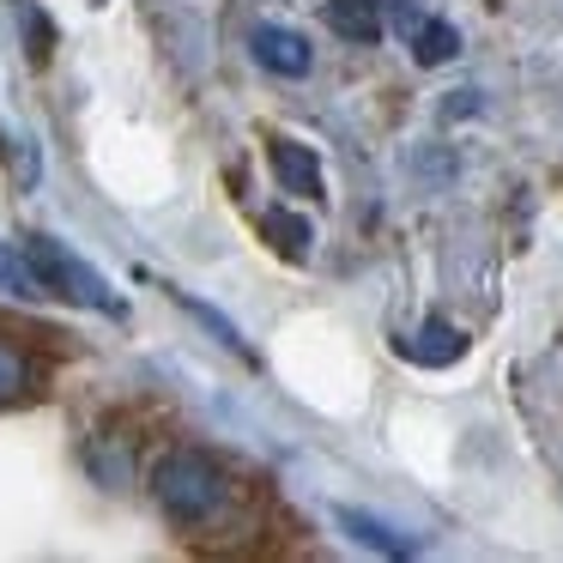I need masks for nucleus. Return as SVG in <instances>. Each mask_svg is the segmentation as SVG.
<instances>
[{
  "mask_svg": "<svg viewBox=\"0 0 563 563\" xmlns=\"http://www.w3.org/2000/svg\"><path fill=\"white\" fill-rule=\"evenodd\" d=\"M406 43H412V62L418 67H442V62H454V55H461L454 25H442V19H430V13L406 19Z\"/></svg>",
  "mask_w": 563,
  "mask_h": 563,
  "instance_id": "423d86ee",
  "label": "nucleus"
},
{
  "mask_svg": "<svg viewBox=\"0 0 563 563\" xmlns=\"http://www.w3.org/2000/svg\"><path fill=\"white\" fill-rule=\"evenodd\" d=\"M267 164H273V176H279L285 195H297V200H321V195H328V183H321V158L303 146V140L273 134L267 140Z\"/></svg>",
  "mask_w": 563,
  "mask_h": 563,
  "instance_id": "7ed1b4c3",
  "label": "nucleus"
},
{
  "mask_svg": "<svg viewBox=\"0 0 563 563\" xmlns=\"http://www.w3.org/2000/svg\"><path fill=\"white\" fill-rule=\"evenodd\" d=\"M25 255H31V267L43 273L49 297L86 303V309H98V316H122V297H115L110 285H103V273L91 267V261H79L74 249H62L55 236H25Z\"/></svg>",
  "mask_w": 563,
  "mask_h": 563,
  "instance_id": "f03ea898",
  "label": "nucleus"
},
{
  "mask_svg": "<svg viewBox=\"0 0 563 563\" xmlns=\"http://www.w3.org/2000/svg\"><path fill=\"white\" fill-rule=\"evenodd\" d=\"M340 527L357 539V545L382 551V558H406V551H412V539H400L388 521H376V515H364V509H340Z\"/></svg>",
  "mask_w": 563,
  "mask_h": 563,
  "instance_id": "1a4fd4ad",
  "label": "nucleus"
},
{
  "mask_svg": "<svg viewBox=\"0 0 563 563\" xmlns=\"http://www.w3.org/2000/svg\"><path fill=\"white\" fill-rule=\"evenodd\" d=\"M43 382L37 357L25 352V345H13L7 333H0V406H13V400H31Z\"/></svg>",
  "mask_w": 563,
  "mask_h": 563,
  "instance_id": "0eeeda50",
  "label": "nucleus"
},
{
  "mask_svg": "<svg viewBox=\"0 0 563 563\" xmlns=\"http://www.w3.org/2000/svg\"><path fill=\"white\" fill-rule=\"evenodd\" d=\"M249 49H255V62L267 67V74H279V79H303L309 67H316L309 37H303V31H291V25H255Z\"/></svg>",
  "mask_w": 563,
  "mask_h": 563,
  "instance_id": "20e7f679",
  "label": "nucleus"
},
{
  "mask_svg": "<svg viewBox=\"0 0 563 563\" xmlns=\"http://www.w3.org/2000/svg\"><path fill=\"white\" fill-rule=\"evenodd\" d=\"M461 352H466V333L454 328V321H424L412 340H400V357H406V364H424V369L454 364Z\"/></svg>",
  "mask_w": 563,
  "mask_h": 563,
  "instance_id": "39448f33",
  "label": "nucleus"
},
{
  "mask_svg": "<svg viewBox=\"0 0 563 563\" xmlns=\"http://www.w3.org/2000/svg\"><path fill=\"white\" fill-rule=\"evenodd\" d=\"M236 490L243 485L231 478V466L207 449H188V442L158 454V466H152V497H158L164 521L183 533H212L219 521H231Z\"/></svg>",
  "mask_w": 563,
  "mask_h": 563,
  "instance_id": "f257e3e1",
  "label": "nucleus"
},
{
  "mask_svg": "<svg viewBox=\"0 0 563 563\" xmlns=\"http://www.w3.org/2000/svg\"><path fill=\"white\" fill-rule=\"evenodd\" d=\"M0 291L7 297H49L43 273L31 267V255H25V243H0Z\"/></svg>",
  "mask_w": 563,
  "mask_h": 563,
  "instance_id": "9d476101",
  "label": "nucleus"
},
{
  "mask_svg": "<svg viewBox=\"0 0 563 563\" xmlns=\"http://www.w3.org/2000/svg\"><path fill=\"white\" fill-rule=\"evenodd\" d=\"M261 224H267V236L279 243V255H285V261H303V255H309V224L297 219V212H279V207H273Z\"/></svg>",
  "mask_w": 563,
  "mask_h": 563,
  "instance_id": "9b49d317",
  "label": "nucleus"
},
{
  "mask_svg": "<svg viewBox=\"0 0 563 563\" xmlns=\"http://www.w3.org/2000/svg\"><path fill=\"white\" fill-rule=\"evenodd\" d=\"M328 25L345 43H376L382 37V0H328Z\"/></svg>",
  "mask_w": 563,
  "mask_h": 563,
  "instance_id": "6e6552de",
  "label": "nucleus"
}]
</instances>
